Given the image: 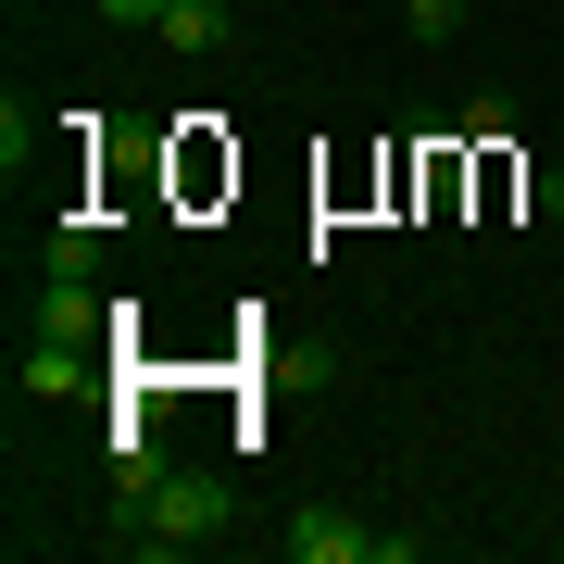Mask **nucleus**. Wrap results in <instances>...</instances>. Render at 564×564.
<instances>
[{
    "instance_id": "obj_6",
    "label": "nucleus",
    "mask_w": 564,
    "mask_h": 564,
    "mask_svg": "<svg viewBox=\"0 0 564 564\" xmlns=\"http://www.w3.org/2000/svg\"><path fill=\"white\" fill-rule=\"evenodd\" d=\"M88 263H101V226L63 214V226H51V276H88Z\"/></svg>"
},
{
    "instance_id": "obj_1",
    "label": "nucleus",
    "mask_w": 564,
    "mask_h": 564,
    "mask_svg": "<svg viewBox=\"0 0 564 564\" xmlns=\"http://www.w3.org/2000/svg\"><path fill=\"white\" fill-rule=\"evenodd\" d=\"M214 540H226V477H202V464H151V477H113V552L176 564V552H214Z\"/></svg>"
},
{
    "instance_id": "obj_3",
    "label": "nucleus",
    "mask_w": 564,
    "mask_h": 564,
    "mask_svg": "<svg viewBox=\"0 0 564 564\" xmlns=\"http://www.w3.org/2000/svg\"><path fill=\"white\" fill-rule=\"evenodd\" d=\"M25 326H39V339H101V326H126L101 289L88 276H39V302H25Z\"/></svg>"
},
{
    "instance_id": "obj_4",
    "label": "nucleus",
    "mask_w": 564,
    "mask_h": 564,
    "mask_svg": "<svg viewBox=\"0 0 564 564\" xmlns=\"http://www.w3.org/2000/svg\"><path fill=\"white\" fill-rule=\"evenodd\" d=\"M39 402H63V389H88V339H25V364H13Z\"/></svg>"
},
{
    "instance_id": "obj_8",
    "label": "nucleus",
    "mask_w": 564,
    "mask_h": 564,
    "mask_svg": "<svg viewBox=\"0 0 564 564\" xmlns=\"http://www.w3.org/2000/svg\"><path fill=\"white\" fill-rule=\"evenodd\" d=\"M101 13H113V25H163V0H101Z\"/></svg>"
},
{
    "instance_id": "obj_9",
    "label": "nucleus",
    "mask_w": 564,
    "mask_h": 564,
    "mask_svg": "<svg viewBox=\"0 0 564 564\" xmlns=\"http://www.w3.org/2000/svg\"><path fill=\"white\" fill-rule=\"evenodd\" d=\"M540 214H564V163H552V176H540Z\"/></svg>"
},
{
    "instance_id": "obj_7",
    "label": "nucleus",
    "mask_w": 564,
    "mask_h": 564,
    "mask_svg": "<svg viewBox=\"0 0 564 564\" xmlns=\"http://www.w3.org/2000/svg\"><path fill=\"white\" fill-rule=\"evenodd\" d=\"M464 13H477V0H402V25H414V39H452Z\"/></svg>"
},
{
    "instance_id": "obj_5",
    "label": "nucleus",
    "mask_w": 564,
    "mask_h": 564,
    "mask_svg": "<svg viewBox=\"0 0 564 564\" xmlns=\"http://www.w3.org/2000/svg\"><path fill=\"white\" fill-rule=\"evenodd\" d=\"M226 25H239L226 0H163V39L176 51H226Z\"/></svg>"
},
{
    "instance_id": "obj_2",
    "label": "nucleus",
    "mask_w": 564,
    "mask_h": 564,
    "mask_svg": "<svg viewBox=\"0 0 564 564\" xmlns=\"http://www.w3.org/2000/svg\"><path fill=\"white\" fill-rule=\"evenodd\" d=\"M289 564H414V527H351V514H289L276 527Z\"/></svg>"
}]
</instances>
